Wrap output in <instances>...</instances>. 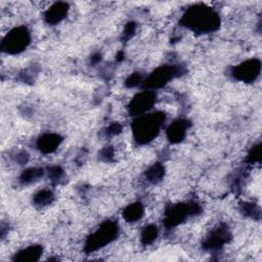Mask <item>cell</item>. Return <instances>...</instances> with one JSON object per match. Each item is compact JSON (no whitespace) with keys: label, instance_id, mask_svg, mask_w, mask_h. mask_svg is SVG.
Listing matches in <instances>:
<instances>
[{"label":"cell","instance_id":"12","mask_svg":"<svg viewBox=\"0 0 262 262\" xmlns=\"http://www.w3.org/2000/svg\"><path fill=\"white\" fill-rule=\"evenodd\" d=\"M156 237H157V228L154 226H149L143 234V241L146 244H150L155 240Z\"/></svg>","mask_w":262,"mask_h":262},{"label":"cell","instance_id":"5","mask_svg":"<svg viewBox=\"0 0 262 262\" xmlns=\"http://www.w3.org/2000/svg\"><path fill=\"white\" fill-rule=\"evenodd\" d=\"M260 73V63L257 60H251L240 67H238L234 74L238 79L244 80V81H252L255 80L256 77Z\"/></svg>","mask_w":262,"mask_h":262},{"label":"cell","instance_id":"14","mask_svg":"<svg viewBox=\"0 0 262 262\" xmlns=\"http://www.w3.org/2000/svg\"><path fill=\"white\" fill-rule=\"evenodd\" d=\"M53 199V195L49 191H42L36 196V202L38 204H46V203H51Z\"/></svg>","mask_w":262,"mask_h":262},{"label":"cell","instance_id":"1","mask_svg":"<svg viewBox=\"0 0 262 262\" xmlns=\"http://www.w3.org/2000/svg\"><path fill=\"white\" fill-rule=\"evenodd\" d=\"M184 20L188 27L202 32L213 31L220 24V19L214 11L205 7H197L189 11Z\"/></svg>","mask_w":262,"mask_h":262},{"label":"cell","instance_id":"15","mask_svg":"<svg viewBox=\"0 0 262 262\" xmlns=\"http://www.w3.org/2000/svg\"><path fill=\"white\" fill-rule=\"evenodd\" d=\"M149 178L151 179V181H156L161 179L162 174H163V168L159 165L154 166L153 168H151V170L149 171Z\"/></svg>","mask_w":262,"mask_h":262},{"label":"cell","instance_id":"9","mask_svg":"<svg viewBox=\"0 0 262 262\" xmlns=\"http://www.w3.org/2000/svg\"><path fill=\"white\" fill-rule=\"evenodd\" d=\"M60 142H61V140H60L59 136H57V135H47V136L42 137L39 140L38 147L42 152L52 153L57 149Z\"/></svg>","mask_w":262,"mask_h":262},{"label":"cell","instance_id":"13","mask_svg":"<svg viewBox=\"0 0 262 262\" xmlns=\"http://www.w3.org/2000/svg\"><path fill=\"white\" fill-rule=\"evenodd\" d=\"M40 174H42V170H36V169H29L27 170L24 174H23V178L22 180L25 183H30L33 180H36Z\"/></svg>","mask_w":262,"mask_h":262},{"label":"cell","instance_id":"10","mask_svg":"<svg viewBox=\"0 0 262 262\" xmlns=\"http://www.w3.org/2000/svg\"><path fill=\"white\" fill-rule=\"evenodd\" d=\"M186 135V125L183 121L176 122L168 129V137L172 142H181Z\"/></svg>","mask_w":262,"mask_h":262},{"label":"cell","instance_id":"3","mask_svg":"<svg viewBox=\"0 0 262 262\" xmlns=\"http://www.w3.org/2000/svg\"><path fill=\"white\" fill-rule=\"evenodd\" d=\"M30 41L29 32L25 28H18L12 31L4 40L3 49L11 54L22 52Z\"/></svg>","mask_w":262,"mask_h":262},{"label":"cell","instance_id":"6","mask_svg":"<svg viewBox=\"0 0 262 262\" xmlns=\"http://www.w3.org/2000/svg\"><path fill=\"white\" fill-rule=\"evenodd\" d=\"M155 102V95L151 92L144 93L140 96H138L133 103H131V112L135 114H141L150 108H152L153 104Z\"/></svg>","mask_w":262,"mask_h":262},{"label":"cell","instance_id":"2","mask_svg":"<svg viewBox=\"0 0 262 262\" xmlns=\"http://www.w3.org/2000/svg\"><path fill=\"white\" fill-rule=\"evenodd\" d=\"M164 116L161 114H152L150 116L143 117L141 120L136 122L135 134L140 142H149L155 138L160 129Z\"/></svg>","mask_w":262,"mask_h":262},{"label":"cell","instance_id":"8","mask_svg":"<svg viewBox=\"0 0 262 262\" xmlns=\"http://www.w3.org/2000/svg\"><path fill=\"white\" fill-rule=\"evenodd\" d=\"M68 12V6L66 4H56L47 14V20L49 23H59L62 21Z\"/></svg>","mask_w":262,"mask_h":262},{"label":"cell","instance_id":"7","mask_svg":"<svg viewBox=\"0 0 262 262\" xmlns=\"http://www.w3.org/2000/svg\"><path fill=\"white\" fill-rule=\"evenodd\" d=\"M173 76V70L171 68L158 69L147 81V85L151 87H160L165 84Z\"/></svg>","mask_w":262,"mask_h":262},{"label":"cell","instance_id":"11","mask_svg":"<svg viewBox=\"0 0 262 262\" xmlns=\"http://www.w3.org/2000/svg\"><path fill=\"white\" fill-rule=\"evenodd\" d=\"M143 213V206L141 204H134L126 208V210L124 211V217L129 222H135L142 217Z\"/></svg>","mask_w":262,"mask_h":262},{"label":"cell","instance_id":"4","mask_svg":"<svg viewBox=\"0 0 262 262\" xmlns=\"http://www.w3.org/2000/svg\"><path fill=\"white\" fill-rule=\"evenodd\" d=\"M117 233L116 225L113 223L105 224L101 230H99L94 236L90 238L89 243H87V248L90 251H94L100 247H103L105 244H108L110 241L114 239Z\"/></svg>","mask_w":262,"mask_h":262}]
</instances>
